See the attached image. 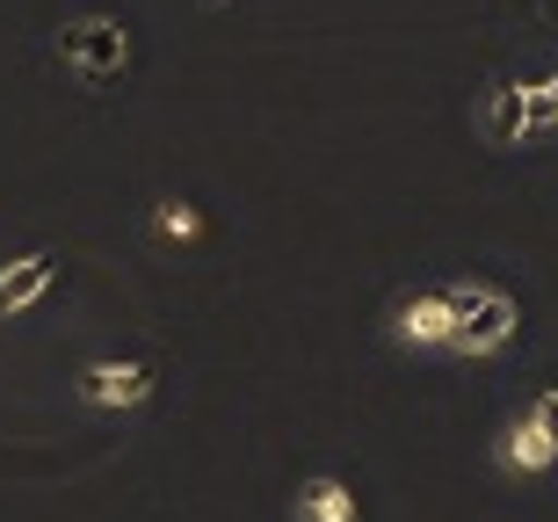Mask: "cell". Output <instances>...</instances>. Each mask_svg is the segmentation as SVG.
Instances as JSON below:
<instances>
[{
  "mask_svg": "<svg viewBox=\"0 0 558 522\" xmlns=\"http://www.w3.org/2000/svg\"><path fill=\"white\" fill-rule=\"evenodd\" d=\"M59 283V254H15L8 269H0V319H15V313H29L44 291Z\"/></svg>",
  "mask_w": 558,
  "mask_h": 522,
  "instance_id": "6",
  "label": "cell"
},
{
  "mask_svg": "<svg viewBox=\"0 0 558 522\" xmlns=\"http://www.w3.org/2000/svg\"><path fill=\"white\" fill-rule=\"evenodd\" d=\"M530 414H544V421H551V428H558V385H544V392H537V406H530Z\"/></svg>",
  "mask_w": 558,
  "mask_h": 522,
  "instance_id": "10",
  "label": "cell"
},
{
  "mask_svg": "<svg viewBox=\"0 0 558 522\" xmlns=\"http://www.w3.org/2000/svg\"><path fill=\"white\" fill-rule=\"evenodd\" d=\"M298 522H363V508H355V494L333 472H312L298 486Z\"/></svg>",
  "mask_w": 558,
  "mask_h": 522,
  "instance_id": "7",
  "label": "cell"
},
{
  "mask_svg": "<svg viewBox=\"0 0 558 522\" xmlns=\"http://www.w3.org/2000/svg\"><path fill=\"white\" fill-rule=\"evenodd\" d=\"M515 327H522V305H515V298L500 291V283H472L450 355H464V363H486V355H500L508 341H515Z\"/></svg>",
  "mask_w": 558,
  "mask_h": 522,
  "instance_id": "1",
  "label": "cell"
},
{
  "mask_svg": "<svg viewBox=\"0 0 558 522\" xmlns=\"http://www.w3.org/2000/svg\"><path fill=\"white\" fill-rule=\"evenodd\" d=\"M558 464V428L544 414H515L500 428V472H515V479H544Z\"/></svg>",
  "mask_w": 558,
  "mask_h": 522,
  "instance_id": "5",
  "label": "cell"
},
{
  "mask_svg": "<svg viewBox=\"0 0 558 522\" xmlns=\"http://www.w3.org/2000/svg\"><path fill=\"white\" fill-rule=\"evenodd\" d=\"M153 232H160V240H204V210L189 204V196H160V204H153Z\"/></svg>",
  "mask_w": 558,
  "mask_h": 522,
  "instance_id": "9",
  "label": "cell"
},
{
  "mask_svg": "<svg viewBox=\"0 0 558 522\" xmlns=\"http://www.w3.org/2000/svg\"><path fill=\"white\" fill-rule=\"evenodd\" d=\"M59 59H73L87 81H117L131 65V29L117 15H81L59 29Z\"/></svg>",
  "mask_w": 558,
  "mask_h": 522,
  "instance_id": "3",
  "label": "cell"
},
{
  "mask_svg": "<svg viewBox=\"0 0 558 522\" xmlns=\"http://www.w3.org/2000/svg\"><path fill=\"white\" fill-rule=\"evenodd\" d=\"M73 392H81V406H95V414L145 406V399H153V363H87Z\"/></svg>",
  "mask_w": 558,
  "mask_h": 522,
  "instance_id": "4",
  "label": "cell"
},
{
  "mask_svg": "<svg viewBox=\"0 0 558 522\" xmlns=\"http://www.w3.org/2000/svg\"><path fill=\"white\" fill-rule=\"evenodd\" d=\"M472 283H478V276H472ZM472 283H442V291L407 298V305L392 313L399 349H450V341H457V319H464V298H472Z\"/></svg>",
  "mask_w": 558,
  "mask_h": 522,
  "instance_id": "2",
  "label": "cell"
},
{
  "mask_svg": "<svg viewBox=\"0 0 558 522\" xmlns=\"http://www.w3.org/2000/svg\"><path fill=\"white\" fill-rule=\"evenodd\" d=\"M486 131H494L500 146H508V138H530V87H515V81H500L494 95H486Z\"/></svg>",
  "mask_w": 558,
  "mask_h": 522,
  "instance_id": "8",
  "label": "cell"
}]
</instances>
